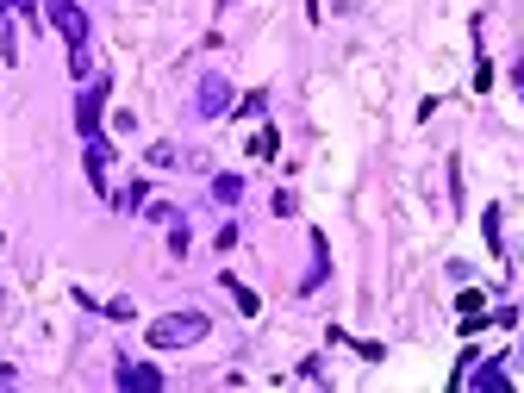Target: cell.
<instances>
[{
  "instance_id": "8",
  "label": "cell",
  "mask_w": 524,
  "mask_h": 393,
  "mask_svg": "<svg viewBox=\"0 0 524 393\" xmlns=\"http://www.w3.org/2000/svg\"><path fill=\"white\" fill-rule=\"evenodd\" d=\"M325 275H331V244H325V231H313V269L300 275V293H318Z\"/></svg>"
},
{
  "instance_id": "6",
  "label": "cell",
  "mask_w": 524,
  "mask_h": 393,
  "mask_svg": "<svg viewBox=\"0 0 524 393\" xmlns=\"http://www.w3.org/2000/svg\"><path fill=\"white\" fill-rule=\"evenodd\" d=\"M119 388L125 393H156L163 388V368H156V362H119Z\"/></svg>"
},
{
  "instance_id": "20",
  "label": "cell",
  "mask_w": 524,
  "mask_h": 393,
  "mask_svg": "<svg viewBox=\"0 0 524 393\" xmlns=\"http://www.w3.org/2000/svg\"><path fill=\"white\" fill-rule=\"evenodd\" d=\"M6 381H13V362H0V388H6Z\"/></svg>"
},
{
  "instance_id": "13",
  "label": "cell",
  "mask_w": 524,
  "mask_h": 393,
  "mask_svg": "<svg viewBox=\"0 0 524 393\" xmlns=\"http://www.w3.org/2000/svg\"><path fill=\"white\" fill-rule=\"evenodd\" d=\"M275 150H281V132H275V125H262V132L250 138V156H262V163H269Z\"/></svg>"
},
{
  "instance_id": "12",
  "label": "cell",
  "mask_w": 524,
  "mask_h": 393,
  "mask_svg": "<svg viewBox=\"0 0 524 393\" xmlns=\"http://www.w3.org/2000/svg\"><path fill=\"white\" fill-rule=\"evenodd\" d=\"M481 238H487V250H493V256H506V231H499V207H487V213H481Z\"/></svg>"
},
{
  "instance_id": "16",
  "label": "cell",
  "mask_w": 524,
  "mask_h": 393,
  "mask_svg": "<svg viewBox=\"0 0 524 393\" xmlns=\"http://www.w3.org/2000/svg\"><path fill=\"white\" fill-rule=\"evenodd\" d=\"M187 244H194V231H187V218H169V250L187 256Z\"/></svg>"
},
{
  "instance_id": "9",
  "label": "cell",
  "mask_w": 524,
  "mask_h": 393,
  "mask_svg": "<svg viewBox=\"0 0 524 393\" xmlns=\"http://www.w3.org/2000/svg\"><path fill=\"white\" fill-rule=\"evenodd\" d=\"M219 281H225V293L238 300V313H244V319H256V313H262V300H256V287H244V281H238V275H231V269H225Z\"/></svg>"
},
{
  "instance_id": "1",
  "label": "cell",
  "mask_w": 524,
  "mask_h": 393,
  "mask_svg": "<svg viewBox=\"0 0 524 393\" xmlns=\"http://www.w3.org/2000/svg\"><path fill=\"white\" fill-rule=\"evenodd\" d=\"M44 19L63 32V44H70V69H75V81H88V69H94V26H88V6H75V0H50L44 6Z\"/></svg>"
},
{
  "instance_id": "7",
  "label": "cell",
  "mask_w": 524,
  "mask_h": 393,
  "mask_svg": "<svg viewBox=\"0 0 524 393\" xmlns=\"http://www.w3.org/2000/svg\"><path fill=\"white\" fill-rule=\"evenodd\" d=\"M462 388H475V393H512V375H506L499 362H475V368L462 375Z\"/></svg>"
},
{
  "instance_id": "15",
  "label": "cell",
  "mask_w": 524,
  "mask_h": 393,
  "mask_svg": "<svg viewBox=\"0 0 524 393\" xmlns=\"http://www.w3.org/2000/svg\"><path fill=\"white\" fill-rule=\"evenodd\" d=\"M101 313H106V319H112V324H132V319H138V306H132L125 293H119V300H106Z\"/></svg>"
},
{
  "instance_id": "4",
  "label": "cell",
  "mask_w": 524,
  "mask_h": 393,
  "mask_svg": "<svg viewBox=\"0 0 524 393\" xmlns=\"http://www.w3.org/2000/svg\"><path fill=\"white\" fill-rule=\"evenodd\" d=\"M194 112H200V119H225V112H231V81H225V75H200Z\"/></svg>"
},
{
  "instance_id": "10",
  "label": "cell",
  "mask_w": 524,
  "mask_h": 393,
  "mask_svg": "<svg viewBox=\"0 0 524 393\" xmlns=\"http://www.w3.org/2000/svg\"><path fill=\"white\" fill-rule=\"evenodd\" d=\"M212 200L219 207H238L244 200V175H212Z\"/></svg>"
},
{
  "instance_id": "2",
  "label": "cell",
  "mask_w": 524,
  "mask_h": 393,
  "mask_svg": "<svg viewBox=\"0 0 524 393\" xmlns=\"http://www.w3.org/2000/svg\"><path fill=\"white\" fill-rule=\"evenodd\" d=\"M207 331H212L207 313L181 306V313H163V319H150V324H144V344H150V350H187V344H200Z\"/></svg>"
},
{
  "instance_id": "21",
  "label": "cell",
  "mask_w": 524,
  "mask_h": 393,
  "mask_svg": "<svg viewBox=\"0 0 524 393\" xmlns=\"http://www.w3.org/2000/svg\"><path fill=\"white\" fill-rule=\"evenodd\" d=\"M519 362H524V337H519Z\"/></svg>"
},
{
  "instance_id": "5",
  "label": "cell",
  "mask_w": 524,
  "mask_h": 393,
  "mask_svg": "<svg viewBox=\"0 0 524 393\" xmlns=\"http://www.w3.org/2000/svg\"><path fill=\"white\" fill-rule=\"evenodd\" d=\"M88 150H81V169H88V181H94V194H106L112 200V187H106V169H112V143L94 132V138H81Z\"/></svg>"
},
{
  "instance_id": "18",
  "label": "cell",
  "mask_w": 524,
  "mask_h": 393,
  "mask_svg": "<svg viewBox=\"0 0 524 393\" xmlns=\"http://www.w3.org/2000/svg\"><path fill=\"white\" fill-rule=\"evenodd\" d=\"M269 213H275V218H294V194H287V187H275V200H269Z\"/></svg>"
},
{
  "instance_id": "17",
  "label": "cell",
  "mask_w": 524,
  "mask_h": 393,
  "mask_svg": "<svg viewBox=\"0 0 524 393\" xmlns=\"http://www.w3.org/2000/svg\"><path fill=\"white\" fill-rule=\"evenodd\" d=\"M144 163H150V169H175L181 156H175V143H150V156H144Z\"/></svg>"
},
{
  "instance_id": "3",
  "label": "cell",
  "mask_w": 524,
  "mask_h": 393,
  "mask_svg": "<svg viewBox=\"0 0 524 393\" xmlns=\"http://www.w3.org/2000/svg\"><path fill=\"white\" fill-rule=\"evenodd\" d=\"M106 94H112V75H94V81H88V88L75 94V132H81V138H94V132H101Z\"/></svg>"
},
{
  "instance_id": "14",
  "label": "cell",
  "mask_w": 524,
  "mask_h": 393,
  "mask_svg": "<svg viewBox=\"0 0 524 393\" xmlns=\"http://www.w3.org/2000/svg\"><path fill=\"white\" fill-rule=\"evenodd\" d=\"M331 337H337V344H349V350H356L362 362H381V356H387L381 344H369V337H344V331H331Z\"/></svg>"
},
{
  "instance_id": "11",
  "label": "cell",
  "mask_w": 524,
  "mask_h": 393,
  "mask_svg": "<svg viewBox=\"0 0 524 393\" xmlns=\"http://www.w3.org/2000/svg\"><path fill=\"white\" fill-rule=\"evenodd\" d=\"M112 207H119V213H144V207H150V187H144V181L119 187V194H112Z\"/></svg>"
},
{
  "instance_id": "19",
  "label": "cell",
  "mask_w": 524,
  "mask_h": 393,
  "mask_svg": "<svg viewBox=\"0 0 524 393\" xmlns=\"http://www.w3.org/2000/svg\"><path fill=\"white\" fill-rule=\"evenodd\" d=\"M487 88H493V63L481 57V63H475V94H487Z\"/></svg>"
}]
</instances>
